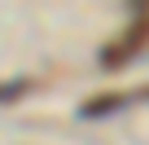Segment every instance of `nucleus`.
Returning <instances> with one entry per match:
<instances>
[{"label":"nucleus","mask_w":149,"mask_h":145,"mask_svg":"<svg viewBox=\"0 0 149 145\" xmlns=\"http://www.w3.org/2000/svg\"><path fill=\"white\" fill-rule=\"evenodd\" d=\"M145 35H149V27L140 22L136 31H127V40H123V44H114V48H105V53H101V62H105V66H114V62H127V57H132V53H136V48L145 44Z\"/></svg>","instance_id":"1"},{"label":"nucleus","mask_w":149,"mask_h":145,"mask_svg":"<svg viewBox=\"0 0 149 145\" xmlns=\"http://www.w3.org/2000/svg\"><path fill=\"white\" fill-rule=\"evenodd\" d=\"M26 88H31L26 79H13V84H0V106H5V101H18V97H22Z\"/></svg>","instance_id":"2"}]
</instances>
